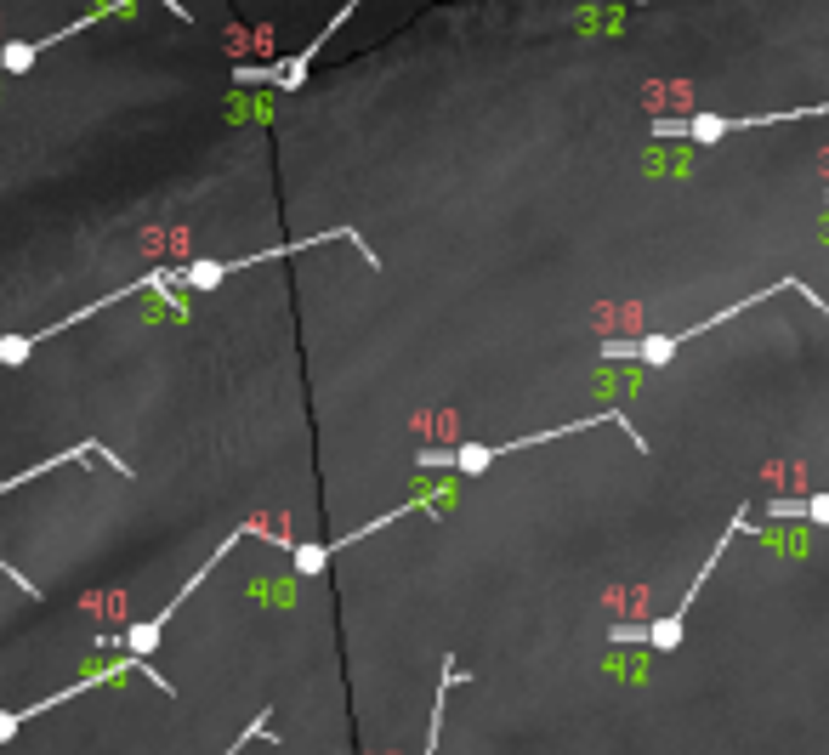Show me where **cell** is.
Instances as JSON below:
<instances>
[{"instance_id": "obj_1", "label": "cell", "mask_w": 829, "mask_h": 755, "mask_svg": "<svg viewBox=\"0 0 829 755\" xmlns=\"http://www.w3.org/2000/svg\"><path fill=\"white\" fill-rule=\"evenodd\" d=\"M585 426H625V415H591V421H574V426H551V432H534V438H512V443H466V449H421V472H483L489 460H506L517 449H540L551 438H568V432H585ZM631 432V426H625ZM636 438V432H631ZM636 449H648V443L636 438Z\"/></svg>"}, {"instance_id": "obj_2", "label": "cell", "mask_w": 829, "mask_h": 755, "mask_svg": "<svg viewBox=\"0 0 829 755\" xmlns=\"http://www.w3.org/2000/svg\"><path fill=\"white\" fill-rule=\"evenodd\" d=\"M744 528H750V523H744V511H739V517H733V528L722 534V545H716V557H710L705 568H699V580L688 585L682 608H671V614L653 619V625H614V631H608V642H614V648H631V642H642V648H653V653H676V648H682V631H688V608L699 602V585L710 580V568L722 562V551L733 545V534H744Z\"/></svg>"}, {"instance_id": "obj_3", "label": "cell", "mask_w": 829, "mask_h": 755, "mask_svg": "<svg viewBox=\"0 0 829 755\" xmlns=\"http://www.w3.org/2000/svg\"><path fill=\"white\" fill-rule=\"evenodd\" d=\"M250 528H256V523L233 528L228 540H222V551H216L211 562H199V574H194V580H188V585H182L177 597H171V608H159L154 619H142V625H131V631H125V653H137V659H148V653L159 648V636H165V625L177 619V608H182V602H188V597H194V591H199V585H205V580H211V568H216V562H222V557H228V551H233V545H239V540H245Z\"/></svg>"}, {"instance_id": "obj_4", "label": "cell", "mask_w": 829, "mask_h": 755, "mask_svg": "<svg viewBox=\"0 0 829 755\" xmlns=\"http://www.w3.org/2000/svg\"><path fill=\"white\" fill-rule=\"evenodd\" d=\"M74 460H108V472H125V460H114L103 443H74V449H63V455H52V460H40V466H29V472H12L6 483H0V494L23 489V483H35V477H46V472H63V466H74Z\"/></svg>"}, {"instance_id": "obj_5", "label": "cell", "mask_w": 829, "mask_h": 755, "mask_svg": "<svg viewBox=\"0 0 829 755\" xmlns=\"http://www.w3.org/2000/svg\"><path fill=\"white\" fill-rule=\"evenodd\" d=\"M460 682H472L455 659H443V682H438V699H432V727H426V755H438V738H443V710H449V693Z\"/></svg>"}, {"instance_id": "obj_6", "label": "cell", "mask_w": 829, "mask_h": 755, "mask_svg": "<svg viewBox=\"0 0 829 755\" xmlns=\"http://www.w3.org/2000/svg\"><path fill=\"white\" fill-rule=\"evenodd\" d=\"M773 517H807V523H829V494H807V500H773Z\"/></svg>"}, {"instance_id": "obj_7", "label": "cell", "mask_w": 829, "mask_h": 755, "mask_svg": "<svg viewBox=\"0 0 829 755\" xmlns=\"http://www.w3.org/2000/svg\"><path fill=\"white\" fill-rule=\"evenodd\" d=\"M29 352H35V341H29V335H0V369L29 364Z\"/></svg>"}, {"instance_id": "obj_8", "label": "cell", "mask_w": 829, "mask_h": 755, "mask_svg": "<svg viewBox=\"0 0 829 755\" xmlns=\"http://www.w3.org/2000/svg\"><path fill=\"white\" fill-rule=\"evenodd\" d=\"M267 721H273V716H267V710H262V716L250 721V727H245V733H239V738H233V744H228V750H222V755H239V750H245V744H256V738L267 733Z\"/></svg>"}, {"instance_id": "obj_9", "label": "cell", "mask_w": 829, "mask_h": 755, "mask_svg": "<svg viewBox=\"0 0 829 755\" xmlns=\"http://www.w3.org/2000/svg\"><path fill=\"white\" fill-rule=\"evenodd\" d=\"M0 574H6V580H18V591H23V597H40V585H35V580H23V574L12 568V562H0Z\"/></svg>"}]
</instances>
